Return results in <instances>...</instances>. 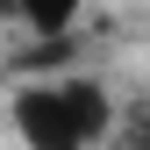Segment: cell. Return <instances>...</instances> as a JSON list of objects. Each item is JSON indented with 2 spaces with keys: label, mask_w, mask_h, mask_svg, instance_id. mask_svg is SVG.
Returning a JSON list of instances; mask_svg holds the SVG:
<instances>
[{
  "label": "cell",
  "mask_w": 150,
  "mask_h": 150,
  "mask_svg": "<svg viewBox=\"0 0 150 150\" xmlns=\"http://www.w3.org/2000/svg\"><path fill=\"white\" fill-rule=\"evenodd\" d=\"M7 122L22 136V150H93V136H86L79 107H71L64 79H22L14 100H7Z\"/></svg>",
  "instance_id": "6da1fadb"
},
{
  "label": "cell",
  "mask_w": 150,
  "mask_h": 150,
  "mask_svg": "<svg viewBox=\"0 0 150 150\" xmlns=\"http://www.w3.org/2000/svg\"><path fill=\"white\" fill-rule=\"evenodd\" d=\"M86 7H93V0H22V29L43 36V43H64V36L79 29Z\"/></svg>",
  "instance_id": "7a4b0ae2"
},
{
  "label": "cell",
  "mask_w": 150,
  "mask_h": 150,
  "mask_svg": "<svg viewBox=\"0 0 150 150\" xmlns=\"http://www.w3.org/2000/svg\"><path fill=\"white\" fill-rule=\"evenodd\" d=\"M107 150H150V107H129V115L115 122V143Z\"/></svg>",
  "instance_id": "3957f363"
},
{
  "label": "cell",
  "mask_w": 150,
  "mask_h": 150,
  "mask_svg": "<svg viewBox=\"0 0 150 150\" xmlns=\"http://www.w3.org/2000/svg\"><path fill=\"white\" fill-rule=\"evenodd\" d=\"M0 22H22V0H0Z\"/></svg>",
  "instance_id": "277c9868"
}]
</instances>
